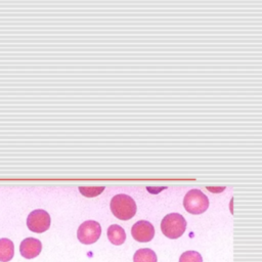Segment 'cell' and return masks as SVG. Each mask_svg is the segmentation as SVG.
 <instances>
[{
	"label": "cell",
	"instance_id": "277c9868",
	"mask_svg": "<svg viewBox=\"0 0 262 262\" xmlns=\"http://www.w3.org/2000/svg\"><path fill=\"white\" fill-rule=\"evenodd\" d=\"M101 234V226L97 221L87 220L84 221L78 228L77 237L85 245H91L95 243Z\"/></svg>",
	"mask_w": 262,
	"mask_h": 262
},
{
	"label": "cell",
	"instance_id": "8fae6325",
	"mask_svg": "<svg viewBox=\"0 0 262 262\" xmlns=\"http://www.w3.org/2000/svg\"><path fill=\"white\" fill-rule=\"evenodd\" d=\"M104 186H80L79 190L87 198H93L100 194L104 190Z\"/></svg>",
	"mask_w": 262,
	"mask_h": 262
},
{
	"label": "cell",
	"instance_id": "7c38bea8",
	"mask_svg": "<svg viewBox=\"0 0 262 262\" xmlns=\"http://www.w3.org/2000/svg\"><path fill=\"white\" fill-rule=\"evenodd\" d=\"M179 262H203V258L196 251H186L181 254Z\"/></svg>",
	"mask_w": 262,
	"mask_h": 262
},
{
	"label": "cell",
	"instance_id": "30bf717a",
	"mask_svg": "<svg viewBox=\"0 0 262 262\" xmlns=\"http://www.w3.org/2000/svg\"><path fill=\"white\" fill-rule=\"evenodd\" d=\"M156 253L148 248L139 249L133 256V262H157Z\"/></svg>",
	"mask_w": 262,
	"mask_h": 262
},
{
	"label": "cell",
	"instance_id": "52a82bcc",
	"mask_svg": "<svg viewBox=\"0 0 262 262\" xmlns=\"http://www.w3.org/2000/svg\"><path fill=\"white\" fill-rule=\"evenodd\" d=\"M42 250V244L38 238L27 237L25 238L19 246L20 255L27 259H32L37 257Z\"/></svg>",
	"mask_w": 262,
	"mask_h": 262
},
{
	"label": "cell",
	"instance_id": "3957f363",
	"mask_svg": "<svg viewBox=\"0 0 262 262\" xmlns=\"http://www.w3.org/2000/svg\"><path fill=\"white\" fill-rule=\"evenodd\" d=\"M184 209L190 214H202L209 207L208 196L198 188L189 190L183 199Z\"/></svg>",
	"mask_w": 262,
	"mask_h": 262
},
{
	"label": "cell",
	"instance_id": "ba28073f",
	"mask_svg": "<svg viewBox=\"0 0 262 262\" xmlns=\"http://www.w3.org/2000/svg\"><path fill=\"white\" fill-rule=\"evenodd\" d=\"M107 237H108L110 242L113 245L119 246V245H122L125 242L126 232L123 229V227H121L120 225L112 224L107 228Z\"/></svg>",
	"mask_w": 262,
	"mask_h": 262
},
{
	"label": "cell",
	"instance_id": "7a4b0ae2",
	"mask_svg": "<svg viewBox=\"0 0 262 262\" xmlns=\"http://www.w3.org/2000/svg\"><path fill=\"white\" fill-rule=\"evenodd\" d=\"M186 228V221L179 213H170L166 215L161 222L162 232L169 238L180 237Z\"/></svg>",
	"mask_w": 262,
	"mask_h": 262
},
{
	"label": "cell",
	"instance_id": "8992f818",
	"mask_svg": "<svg viewBox=\"0 0 262 262\" xmlns=\"http://www.w3.org/2000/svg\"><path fill=\"white\" fill-rule=\"evenodd\" d=\"M131 234L135 241L146 243L152 239L155 235V228L149 221L140 220L133 224L131 228Z\"/></svg>",
	"mask_w": 262,
	"mask_h": 262
},
{
	"label": "cell",
	"instance_id": "5b68a950",
	"mask_svg": "<svg viewBox=\"0 0 262 262\" xmlns=\"http://www.w3.org/2000/svg\"><path fill=\"white\" fill-rule=\"evenodd\" d=\"M50 216L45 210H34L32 211L27 218L28 228L37 233L46 231L50 226Z\"/></svg>",
	"mask_w": 262,
	"mask_h": 262
},
{
	"label": "cell",
	"instance_id": "6da1fadb",
	"mask_svg": "<svg viewBox=\"0 0 262 262\" xmlns=\"http://www.w3.org/2000/svg\"><path fill=\"white\" fill-rule=\"evenodd\" d=\"M111 210L120 220H128L135 215L136 204L128 194L120 193L113 196L111 201Z\"/></svg>",
	"mask_w": 262,
	"mask_h": 262
},
{
	"label": "cell",
	"instance_id": "9c48e42d",
	"mask_svg": "<svg viewBox=\"0 0 262 262\" xmlns=\"http://www.w3.org/2000/svg\"><path fill=\"white\" fill-rule=\"evenodd\" d=\"M14 255V245L9 238H0V261L8 262Z\"/></svg>",
	"mask_w": 262,
	"mask_h": 262
}]
</instances>
